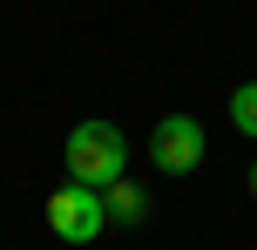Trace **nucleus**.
<instances>
[{
    "label": "nucleus",
    "instance_id": "obj_1",
    "mask_svg": "<svg viewBox=\"0 0 257 250\" xmlns=\"http://www.w3.org/2000/svg\"><path fill=\"white\" fill-rule=\"evenodd\" d=\"M68 183H88V189H108L128 176V135L115 129V122H75L68 129Z\"/></svg>",
    "mask_w": 257,
    "mask_h": 250
},
{
    "label": "nucleus",
    "instance_id": "obj_2",
    "mask_svg": "<svg viewBox=\"0 0 257 250\" xmlns=\"http://www.w3.org/2000/svg\"><path fill=\"white\" fill-rule=\"evenodd\" d=\"M41 216H48V230L61 243H95L108 230V203H102V189H88V183H61L41 203Z\"/></svg>",
    "mask_w": 257,
    "mask_h": 250
},
{
    "label": "nucleus",
    "instance_id": "obj_3",
    "mask_svg": "<svg viewBox=\"0 0 257 250\" xmlns=\"http://www.w3.org/2000/svg\"><path fill=\"white\" fill-rule=\"evenodd\" d=\"M203 156H210L203 122L183 115V108H176V115H163V122L149 129V162H156L163 176H190V169H203Z\"/></svg>",
    "mask_w": 257,
    "mask_h": 250
},
{
    "label": "nucleus",
    "instance_id": "obj_4",
    "mask_svg": "<svg viewBox=\"0 0 257 250\" xmlns=\"http://www.w3.org/2000/svg\"><path fill=\"white\" fill-rule=\"evenodd\" d=\"M102 203H108V223L115 230H136V223H149V196H142V183H108L102 189Z\"/></svg>",
    "mask_w": 257,
    "mask_h": 250
},
{
    "label": "nucleus",
    "instance_id": "obj_5",
    "mask_svg": "<svg viewBox=\"0 0 257 250\" xmlns=\"http://www.w3.org/2000/svg\"><path fill=\"white\" fill-rule=\"evenodd\" d=\"M230 129H237V135H250V142H257V81H244V88L230 95Z\"/></svg>",
    "mask_w": 257,
    "mask_h": 250
},
{
    "label": "nucleus",
    "instance_id": "obj_6",
    "mask_svg": "<svg viewBox=\"0 0 257 250\" xmlns=\"http://www.w3.org/2000/svg\"><path fill=\"white\" fill-rule=\"evenodd\" d=\"M250 196H257V162H250Z\"/></svg>",
    "mask_w": 257,
    "mask_h": 250
}]
</instances>
